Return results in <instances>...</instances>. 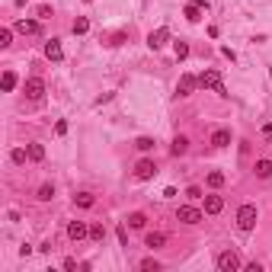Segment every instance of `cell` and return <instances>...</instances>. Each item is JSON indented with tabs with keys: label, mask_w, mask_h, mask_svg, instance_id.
<instances>
[{
	"label": "cell",
	"mask_w": 272,
	"mask_h": 272,
	"mask_svg": "<svg viewBox=\"0 0 272 272\" xmlns=\"http://www.w3.org/2000/svg\"><path fill=\"white\" fill-rule=\"evenodd\" d=\"M256 218H259L256 205H250V202H246V205H240V208H237V228H240L243 234H250V231L256 228Z\"/></svg>",
	"instance_id": "cell-1"
},
{
	"label": "cell",
	"mask_w": 272,
	"mask_h": 272,
	"mask_svg": "<svg viewBox=\"0 0 272 272\" xmlns=\"http://www.w3.org/2000/svg\"><path fill=\"white\" fill-rule=\"evenodd\" d=\"M199 87L215 90L218 96H228V90H224V84H221V74H218V70H202V74H199Z\"/></svg>",
	"instance_id": "cell-2"
},
{
	"label": "cell",
	"mask_w": 272,
	"mask_h": 272,
	"mask_svg": "<svg viewBox=\"0 0 272 272\" xmlns=\"http://www.w3.org/2000/svg\"><path fill=\"white\" fill-rule=\"evenodd\" d=\"M215 266H218L221 272H237L243 263H240V256L234 253V250H221V253L215 256Z\"/></svg>",
	"instance_id": "cell-3"
},
{
	"label": "cell",
	"mask_w": 272,
	"mask_h": 272,
	"mask_svg": "<svg viewBox=\"0 0 272 272\" xmlns=\"http://www.w3.org/2000/svg\"><path fill=\"white\" fill-rule=\"evenodd\" d=\"M205 215H202V208H195V205H180L176 208V221H183V224H199Z\"/></svg>",
	"instance_id": "cell-4"
},
{
	"label": "cell",
	"mask_w": 272,
	"mask_h": 272,
	"mask_svg": "<svg viewBox=\"0 0 272 272\" xmlns=\"http://www.w3.org/2000/svg\"><path fill=\"white\" fill-rule=\"evenodd\" d=\"M135 176H138L141 183H144V180H154V176H157V163H154L151 157L138 160V167H135Z\"/></svg>",
	"instance_id": "cell-5"
},
{
	"label": "cell",
	"mask_w": 272,
	"mask_h": 272,
	"mask_svg": "<svg viewBox=\"0 0 272 272\" xmlns=\"http://www.w3.org/2000/svg\"><path fill=\"white\" fill-rule=\"evenodd\" d=\"M45 90H48V87H45L42 77H29V80H26V96H29V100L39 103V100L45 96Z\"/></svg>",
	"instance_id": "cell-6"
},
{
	"label": "cell",
	"mask_w": 272,
	"mask_h": 272,
	"mask_svg": "<svg viewBox=\"0 0 272 272\" xmlns=\"http://www.w3.org/2000/svg\"><path fill=\"white\" fill-rule=\"evenodd\" d=\"M170 42V29L167 26H160V29H154L151 35H147V45H151V48L154 52H157V48H163V45H167Z\"/></svg>",
	"instance_id": "cell-7"
},
{
	"label": "cell",
	"mask_w": 272,
	"mask_h": 272,
	"mask_svg": "<svg viewBox=\"0 0 272 272\" xmlns=\"http://www.w3.org/2000/svg\"><path fill=\"white\" fill-rule=\"evenodd\" d=\"M45 58H48V61H64V48H61V39H48L45 42Z\"/></svg>",
	"instance_id": "cell-8"
},
{
	"label": "cell",
	"mask_w": 272,
	"mask_h": 272,
	"mask_svg": "<svg viewBox=\"0 0 272 272\" xmlns=\"http://www.w3.org/2000/svg\"><path fill=\"white\" fill-rule=\"evenodd\" d=\"M67 237L70 240H84V237H90V228H87L84 221H70L67 224Z\"/></svg>",
	"instance_id": "cell-9"
},
{
	"label": "cell",
	"mask_w": 272,
	"mask_h": 272,
	"mask_svg": "<svg viewBox=\"0 0 272 272\" xmlns=\"http://www.w3.org/2000/svg\"><path fill=\"white\" fill-rule=\"evenodd\" d=\"M224 211V199L221 195H205V215H221Z\"/></svg>",
	"instance_id": "cell-10"
},
{
	"label": "cell",
	"mask_w": 272,
	"mask_h": 272,
	"mask_svg": "<svg viewBox=\"0 0 272 272\" xmlns=\"http://www.w3.org/2000/svg\"><path fill=\"white\" fill-rule=\"evenodd\" d=\"M195 87H199V77L183 74V80H180V87H176V93H180V96H189V93H192Z\"/></svg>",
	"instance_id": "cell-11"
},
{
	"label": "cell",
	"mask_w": 272,
	"mask_h": 272,
	"mask_svg": "<svg viewBox=\"0 0 272 272\" xmlns=\"http://www.w3.org/2000/svg\"><path fill=\"white\" fill-rule=\"evenodd\" d=\"M231 144V132L228 128H215L211 132V147H228Z\"/></svg>",
	"instance_id": "cell-12"
},
{
	"label": "cell",
	"mask_w": 272,
	"mask_h": 272,
	"mask_svg": "<svg viewBox=\"0 0 272 272\" xmlns=\"http://www.w3.org/2000/svg\"><path fill=\"white\" fill-rule=\"evenodd\" d=\"M186 151H189V138H186V135H176L173 144H170V154H173V157H183Z\"/></svg>",
	"instance_id": "cell-13"
},
{
	"label": "cell",
	"mask_w": 272,
	"mask_h": 272,
	"mask_svg": "<svg viewBox=\"0 0 272 272\" xmlns=\"http://www.w3.org/2000/svg\"><path fill=\"white\" fill-rule=\"evenodd\" d=\"M144 243L151 246V250H160V246L167 243V234H163V231H151L147 237H144Z\"/></svg>",
	"instance_id": "cell-14"
},
{
	"label": "cell",
	"mask_w": 272,
	"mask_h": 272,
	"mask_svg": "<svg viewBox=\"0 0 272 272\" xmlns=\"http://www.w3.org/2000/svg\"><path fill=\"white\" fill-rule=\"evenodd\" d=\"M39 22H35V19H19L16 22V32H22V35H39Z\"/></svg>",
	"instance_id": "cell-15"
},
{
	"label": "cell",
	"mask_w": 272,
	"mask_h": 272,
	"mask_svg": "<svg viewBox=\"0 0 272 272\" xmlns=\"http://www.w3.org/2000/svg\"><path fill=\"white\" fill-rule=\"evenodd\" d=\"M74 205L77 208H93V205H96V195H93V192H77L74 195Z\"/></svg>",
	"instance_id": "cell-16"
},
{
	"label": "cell",
	"mask_w": 272,
	"mask_h": 272,
	"mask_svg": "<svg viewBox=\"0 0 272 272\" xmlns=\"http://www.w3.org/2000/svg\"><path fill=\"white\" fill-rule=\"evenodd\" d=\"M253 173L259 176V180H272V160H256Z\"/></svg>",
	"instance_id": "cell-17"
},
{
	"label": "cell",
	"mask_w": 272,
	"mask_h": 272,
	"mask_svg": "<svg viewBox=\"0 0 272 272\" xmlns=\"http://www.w3.org/2000/svg\"><path fill=\"white\" fill-rule=\"evenodd\" d=\"M26 151H29V160H32V163H42V160H45V147L39 144V141H32Z\"/></svg>",
	"instance_id": "cell-18"
},
{
	"label": "cell",
	"mask_w": 272,
	"mask_h": 272,
	"mask_svg": "<svg viewBox=\"0 0 272 272\" xmlns=\"http://www.w3.org/2000/svg\"><path fill=\"white\" fill-rule=\"evenodd\" d=\"M0 87H4V93H13V90H16V74H13V70H4V77H0Z\"/></svg>",
	"instance_id": "cell-19"
},
{
	"label": "cell",
	"mask_w": 272,
	"mask_h": 272,
	"mask_svg": "<svg viewBox=\"0 0 272 272\" xmlns=\"http://www.w3.org/2000/svg\"><path fill=\"white\" fill-rule=\"evenodd\" d=\"M147 224V215L144 211H132V215H128V228H135V231H141Z\"/></svg>",
	"instance_id": "cell-20"
},
{
	"label": "cell",
	"mask_w": 272,
	"mask_h": 272,
	"mask_svg": "<svg viewBox=\"0 0 272 272\" xmlns=\"http://www.w3.org/2000/svg\"><path fill=\"white\" fill-rule=\"evenodd\" d=\"M202 10H205V7H199V4H189V7L183 10V16H186L189 22H199V19H202Z\"/></svg>",
	"instance_id": "cell-21"
},
{
	"label": "cell",
	"mask_w": 272,
	"mask_h": 272,
	"mask_svg": "<svg viewBox=\"0 0 272 272\" xmlns=\"http://www.w3.org/2000/svg\"><path fill=\"white\" fill-rule=\"evenodd\" d=\"M35 199H39V202H52V199H55V186H52V183H42Z\"/></svg>",
	"instance_id": "cell-22"
},
{
	"label": "cell",
	"mask_w": 272,
	"mask_h": 272,
	"mask_svg": "<svg viewBox=\"0 0 272 272\" xmlns=\"http://www.w3.org/2000/svg\"><path fill=\"white\" fill-rule=\"evenodd\" d=\"M224 183H228V176H224V173H218V170L208 173V186H211V189H221Z\"/></svg>",
	"instance_id": "cell-23"
},
{
	"label": "cell",
	"mask_w": 272,
	"mask_h": 272,
	"mask_svg": "<svg viewBox=\"0 0 272 272\" xmlns=\"http://www.w3.org/2000/svg\"><path fill=\"white\" fill-rule=\"evenodd\" d=\"M70 29H74V35H87L90 32V19L80 16V19H74V26H70Z\"/></svg>",
	"instance_id": "cell-24"
},
{
	"label": "cell",
	"mask_w": 272,
	"mask_h": 272,
	"mask_svg": "<svg viewBox=\"0 0 272 272\" xmlns=\"http://www.w3.org/2000/svg\"><path fill=\"white\" fill-rule=\"evenodd\" d=\"M26 157H29V151H22V147H13V151H10V160H13L16 167H22V163H26Z\"/></svg>",
	"instance_id": "cell-25"
},
{
	"label": "cell",
	"mask_w": 272,
	"mask_h": 272,
	"mask_svg": "<svg viewBox=\"0 0 272 272\" xmlns=\"http://www.w3.org/2000/svg\"><path fill=\"white\" fill-rule=\"evenodd\" d=\"M103 237H106V228H103V224H90V240L100 243Z\"/></svg>",
	"instance_id": "cell-26"
},
{
	"label": "cell",
	"mask_w": 272,
	"mask_h": 272,
	"mask_svg": "<svg viewBox=\"0 0 272 272\" xmlns=\"http://www.w3.org/2000/svg\"><path fill=\"white\" fill-rule=\"evenodd\" d=\"M138 266L144 269V272H157V269H160V263H157V259H154V256H147V259H141Z\"/></svg>",
	"instance_id": "cell-27"
},
{
	"label": "cell",
	"mask_w": 272,
	"mask_h": 272,
	"mask_svg": "<svg viewBox=\"0 0 272 272\" xmlns=\"http://www.w3.org/2000/svg\"><path fill=\"white\" fill-rule=\"evenodd\" d=\"M135 147H138V151H144V154L154 151V138H147V135H144V138H138V141H135Z\"/></svg>",
	"instance_id": "cell-28"
},
{
	"label": "cell",
	"mask_w": 272,
	"mask_h": 272,
	"mask_svg": "<svg viewBox=\"0 0 272 272\" xmlns=\"http://www.w3.org/2000/svg\"><path fill=\"white\" fill-rule=\"evenodd\" d=\"M10 42H13V32L4 26V29H0V48H10Z\"/></svg>",
	"instance_id": "cell-29"
},
{
	"label": "cell",
	"mask_w": 272,
	"mask_h": 272,
	"mask_svg": "<svg viewBox=\"0 0 272 272\" xmlns=\"http://www.w3.org/2000/svg\"><path fill=\"white\" fill-rule=\"evenodd\" d=\"M173 48H176V58H180V61H183V58H189V45L186 42H176Z\"/></svg>",
	"instance_id": "cell-30"
},
{
	"label": "cell",
	"mask_w": 272,
	"mask_h": 272,
	"mask_svg": "<svg viewBox=\"0 0 272 272\" xmlns=\"http://www.w3.org/2000/svg\"><path fill=\"white\" fill-rule=\"evenodd\" d=\"M186 195L195 202V199H202V189H199V186H189V189H186Z\"/></svg>",
	"instance_id": "cell-31"
},
{
	"label": "cell",
	"mask_w": 272,
	"mask_h": 272,
	"mask_svg": "<svg viewBox=\"0 0 272 272\" xmlns=\"http://www.w3.org/2000/svg\"><path fill=\"white\" fill-rule=\"evenodd\" d=\"M35 13H39V19H52V7H45V4H42L39 10H35Z\"/></svg>",
	"instance_id": "cell-32"
},
{
	"label": "cell",
	"mask_w": 272,
	"mask_h": 272,
	"mask_svg": "<svg viewBox=\"0 0 272 272\" xmlns=\"http://www.w3.org/2000/svg\"><path fill=\"white\" fill-rule=\"evenodd\" d=\"M55 135H67V122H64V119L55 125Z\"/></svg>",
	"instance_id": "cell-33"
},
{
	"label": "cell",
	"mask_w": 272,
	"mask_h": 272,
	"mask_svg": "<svg viewBox=\"0 0 272 272\" xmlns=\"http://www.w3.org/2000/svg\"><path fill=\"white\" fill-rule=\"evenodd\" d=\"M119 243L128 246V231H125V228H119Z\"/></svg>",
	"instance_id": "cell-34"
},
{
	"label": "cell",
	"mask_w": 272,
	"mask_h": 272,
	"mask_svg": "<svg viewBox=\"0 0 272 272\" xmlns=\"http://www.w3.org/2000/svg\"><path fill=\"white\" fill-rule=\"evenodd\" d=\"M263 138H266V141H272V122H269V125H263Z\"/></svg>",
	"instance_id": "cell-35"
},
{
	"label": "cell",
	"mask_w": 272,
	"mask_h": 272,
	"mask_svg": "<svg viewBox=\"0 0 272 272\" xmlns=\"http://www.w3.org/2000/svg\"><path fill=\"white\" fill-rule=\"evenodd\" d=\"M189 4H199V7H208V4H205V0H189Z\"/></svg>",
	"instance_id": "cell-36"
},
{
	"label": "cell",
	"mask_w": 272,
	"mask_h": 272,
	"mask_svg": "<svg viewBox=\"0 0 272 272\" xmlns=\"http://www.w3.org/2000/svg\"><path fill=\"white\" fill-rule=\"evenodd\" d=\"M87 4H93V0H87Z\"/></svg>",
	"instance_id": "cell-37"
}]
</instances>
